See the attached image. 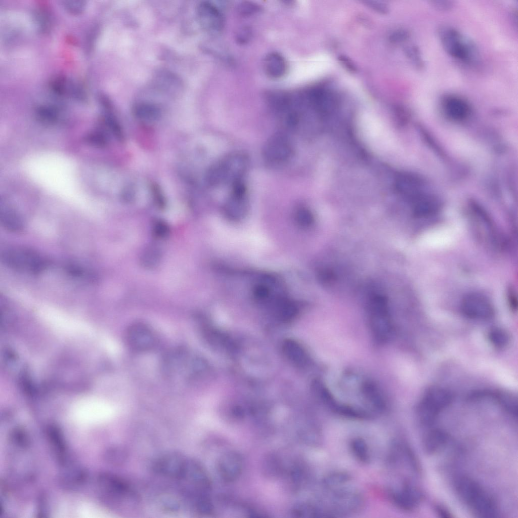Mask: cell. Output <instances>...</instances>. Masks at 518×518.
I'll list each match as a JSON object with an SVG mask.
<instances>
[{"label":"cell","instance_id":"6da1fadb","mask_svg":"<svg viewBox=\"0 0 518 518\" xmlns=\"http://www.w3.org/2000/svg\"><path fill=\"white\" fill-rule=\"evenodd\" d=\"M458 497L474 514L482 517H495L498 513L497 504L489 493L474 479L461 476L455 481Z\"/></svg>","mask_w":518,"mask_h":518},{"label":"cell","instance_id":"7a4b0ae2","mask_svg":"<svg viewBox=\"0 0 518 518\" xmlns=\"http://www.w3.org/2000/svg\"><path fill=\"white\" fill-rule=\"evenodd\" d=\"M189 505L210 498L211 482L204 466L197 460L187 457L181 474L176 481Z\"/></svg>","mask_w":518,"mask_h":518},{"label":"cell","instance_id":"3957f363","mask_svg":"<svg viewBox=\"0 0 518 518\" xmlns=\"http://www.w3.org/2000/svg\"><path fill=\"white\" fill-rule=\"evenodd\" d=\"M249 164L247 156L242 152L230 153L212 165L205 174L206 183L211 187L233 184L241 180Z\"/></svg>","mask_w":518,"mask_h":518},{"label":"cell","instance_id":"277c9868","mask_svg":"<svg viewBox=\"0 0 518 518\" xmlns=\"http://www.w3.org/2000/svg\"><path fill=\"white\" fill-rule=\"evenodd\" d=\"M437 35L445 52L453 58L466 64L476 58L475 45L456 29L441 26L437 29Z\"/></svg>","mask_w":518,"mask_h":518},{"label":"cell","instance_id":"5b68a950","mask_svg":"<svg viewBox=\"0 0 518 518\" xmlns=\"http://www.w3.org/2000/svg\"><path fill=\"white\" fill-rule=\"evenodd\" d=\"M453 400V395L448 390L433 386L425 391L417 407V415L422 425H431L441 412Z\"/></svg>","mask_w":518,"mask_h":518},{"label":"cell","instance_id":"8992f818","mask_svg":"<svg viewBox=\"0 0 518 518\" xmlns=\"http://www.w3.org/2000/svg\"><path fill=\"white\" fill-rule=\"evenodd\" d=\"M4 263L17 271L36 274L47 267L46 261L35 251L26 247H13L4 251Z\"/></svg>","mask_w":518,"mask_h":518},{"label":"cell","instance_id":"52a82bcc","mask_svg":"<svg viewBox=\"0 0 518 518\" xmlns=\"http://www.w3.org/2000/svg\"><path fill=\"white\" fill-rule=\"evenodd\" d=\"M345 486L326 490L329 496V511L331 517L353 514L361 510L364 505L362 494L356 490Z\"/></svg>","mask_w":518,"mask_h":518},{"label":"cell","instance_id":"ba28073f","mask_svg":"<svg viewBox=\"0 0 518 518\" xmlns=\"http://www.w3.org/2000/svg\"><path fill=\"white\" fill-rule=\"evenodd\" d=\"M359 123L360 132L371 148L381 153L393 152L395 143L393 133L386 125L371 118H364Z\"/></svg>","mask_w":518,"mask_h":518},{"label":"cell","instance_id":"9c48e42d","mask_svg":"<svg viewBox=\"0 0 518 518\" xmlns=\"http://www.w3.org/2000/svg\"><path fill=\"white\" fill-rule=\"evenodd\" d=\"M369 322L372 333L378 342H386L390 337L392 325L386 297L376 295L369 305Z\"/></svg>","mask_w":518,"mask_h":518},{"label":"cell","instance_id":"30bf717a","mask_svg":"<svg viewBox=\"0 0 518 518\" xmlns=\"http://www.w3.org/2000/svg\"><path fill=\"white\" fill-rule=\"evenodd\" d=\"M293 148L289 139L283 134L271 137L265 144L263 155L268 163L278 165L287 162L291 158Z\"/></svg>","mask_w":518,"mask_h":518},{"label":"cell","instance_id":"8fae6325","mask_svg":"<svg viewBox=\"0 0 518 518\" xmlns=\"http://www.w3.org/2000/svg\"><path fill=\"white\" fill-rule=\"evenodd\" d=\"M462 314L467 318L477 320H488L494 314L490 299L479 292H470L462 298L461 303Z\"/></svg>","mask_w":518,"mask_h":518},{"label":"cell","instance_id":"7c38bea8","mask_svg":"<svg viewBox=\"0 0 518 518\" xmlns=\"http://www.w3.org/2000/svg\"><path fill=\"white\" fill-rule=\"evenodd\" d=\"M387 493L395 505L408 511L415 509L422 498L420 490L410 481L403 482L399 487H389Z\"/></svg>","mask_w":518,"mask_h":518},{"label":"cell","instance_id":"4fadbf2b","mask_svg":"<svg viewBox=\"0 0 518 518\" xmlns=\"http://www.w3.org/2000/svg\"><path fill=\"white\" fill-rule=\"evenodd\" d=\"M125 341L132 350L145 352L152 350L156 344V336L146 324L136 322L129 326L125 332Z\"/></svg>","mask_w":518,"mask_h":518},{"label":"cell","instance_id":"5bb4252c","mask_svg":"<svg viewBox=\"0 0 518 518\" xmlns=\"http://www.w3.org/2000/svg\"><path fill=\"white\" fill-rule=\"evenodd\" d=\"M187 458L180 453L168 452L153 461L152 469L157 474L176 481L183 469Z\"/></svg>","mask_w":518,"mask_h":518},{"label":"cell","instance_id":"9a60e30c","mask_svg":"<svg viewBox=\"0 0 518 518\" xmlns=\"http://www.w3.org/2000/svg\"><path fill=\"white\" fill-rule=\"evenodd\" d=\"M244 465L241 455L235 451L222 454L217 463L219 476L224 482L229 483L236 481L241 476Z\"/></svg>","mask_w":518,"mask_h":518},{"label":"cell","instance_id":"2e32d148","mask_svg":"<svg viewBox=\"0 0 518 518\" xmlns=\"http://www.w3.org/2000/svg\"><path fill=\"white\" fill-rule=\"evenodd\" d=\"M197 16L201 26L206 31L217 33L222 31L225 19L220 10L213 3L204 1L197 8Z\"/></svg>","mask_w":518,"mask_h":518},{"label":"cell","instance_id":"e0dca14e","mask_svg":"<svg viewBox=\"0 0 518 518\" xmlns=\"http://www.w3.org/2000/svg\"><path fill=\"white\" fill-rule=\"evenodd\" d=\"M246 188L238 186L232 188L230 196L223 206L225 216L232 221H238L247 214L248 203Z\"/></svg>","mask_w":518,"mask_h":518},{"label":"cell","instance_id":"ac0fdd59","mask_svg":"<svg viewBox=\"0 0 518 518\" xmlns=\"http://www.w3.org/2000/svg\"><path fill=\"white\" fill-rule=\"evenodd\" d=\"M102 406L94 400L80 402L73 410V417L77 422L86 425L98 423L104 417Z\"/></svg>","mask_w":518,"mask_h":518},{"label":"cell","instance_id":"d6986e66","mask_svg":"<svg viewBox=\"0 0 518 518\" xmlns=\"http://www.w3.org/2000/svg\"><path fill=\"white\" fill-rule=\"evenodd\" d=\"M442 107L445 114L456 121L464 119L470 112L468 103L456 95H446L442 99Z\"/></svg>","mask_w":518,"mask_h":518},{"label":"cell","instance_id":"ffe728a7","mask_svg":"<svg viewBox=\"0 0 518 518\" xmlns=\"http://www.w3.org/2000/svg\"><path fill=\"white\" fill-rule=\"evenodd\" d=\"M362 393L373 410L377 413L385 411L386 403L377 385L370 381H365L362 386Z\"/></svg>","mask_w":518,"mask_h":518},{"label":"cell","instance_id":"44dd1931","mask_svg":"<svg viewBox=\"0 0 518 518\" xmlns=\"http://www.w3.org/2000/svg\"><path fill=\"white\" fill-rule=\"evenodd\" d=\"M264 67L267 75L273 78H279L285 75L287 69L286 60L280 54L272 52L265 58Z\"/></svg>","mask_w":518,"mask_h":518},{"label":"cell","instance_id":"7402d4cb","mask_svg":"<svg viewBox=\"0 0 518 518\" xmlns=\"http://www.w3.org/2000/svg\"><path fill=\"white\" fill-rule=\"evenodd\" d=\"M0 218L3 226L9 231L18 232L23 229L22 219L14 209L8 205L1 204Z\"/></svg>","mask_w":518,"mask_h":518},{"label":"cell","instance_id":"603a6c76","mask_svg":"<svg viewBox=\"0 0 518 518\" xmlns=\"http://www.w3.org/2000/svg\"><path fill=\"white\" fill-rule=\"evenodd\" d=\"M448 441L447 433L441 429H434L428 432L424 438V448L428 453H434L443 448Z\"/></svg>","mask_w":518,"mask_h":518},{"label":"cell","instance_id":"cb8c5ba5","mask_svg":"<svg viewBox=\"0 0 518 518\" xmlns=\"http://www.w3.org/2000/svg\"><path fill=\"white\" fill-rule=\"evenodd\" d=\"M291 514L298 517H327L323 507L309 502L296 504L292 508Z\"/></svg>","mask_w":518,"mask_h":518},{"label":"cell","instance_id":"d4e9b609","mask_svg":"<svg viewBox=\"0 0 518 518\" xmlns=\"http://www.w3.org/2000/svg\"><path fill=\"white\" fill-rule=\"evenodd\" d=\"M134 115L139 119L146 121H155L161 115L160 109L155 105L149 103H140L133 109Z\"/></svg>","mask_w":518,"mask_h":518},{"label":"cell","instance_id":"484cf974","mask_svg":"<svg viewBox=\"0 0 518 518\" xmlns=\"http://www.w3.org/2000/svg\"><path fill=\"white\" fill-rule=\"evenodd\" d=\"M350 450L353 456L359 462L366 464L370 460V453L367 442L362 438L356 437L350 443Z\"/></svg>","mask_w":518,"mask_h":518},{"label":"cell","instance_id":"4316f807","mask_svg":"<svg viewBox=\"0 0 518 518\" xmlns=\"http://www.w3.org/2000/svg\"><path fill=\"white\" fill-rule=\"evenodd\" d=\"M161 259L160 250L155 245H149L142 251L140 257V262L144 268L152 269L159 265Z\"/></svg>","mask_w":518,"mask_h":518},{"label":"cell","instance_id":"83f0119b","mask_svg":"<svg viewBox=\"0 0 518 518\" xmlns=\"http://www.w3.org/2000/svg\"><path fill=\"white\" fill-rule=\"evenodd\" d=\"M494 396L505 411L512 416H517V402L514 396L508 392L501 391L496 392Z\"/></svg>","mask_w":518,"mask_h":518},{"label":"cell","instance_id":"f1b7e54d","mask_svg":"<svg viewBox=\"0 0 518 518\" xmlns=\"http://www.w3.org/2000/svg\"><path fill=\"white\" fill-rule=\"evenodd\" d=\"M350 481V476L346 472H334L324 478L322 485L325 489H331L347 485Z\"/></svg>","mask_w":518,"mask_h":518},{"label":"cell","instance_id":"f546056e","mask_svg":"<svg viewBox=\"0 0 518 518\" xmlns=\"http://www.w3.org/2000/svg\"><path fill=\"white\" fill-rule=\"evenodd\" d=\"M284 350L287 356L294 362L304 365L307 362L306 353L301 347L294 341H287L284 345Z\"/></svg>","mask_w":518,"mask_h":518},{"label":"cell","instance_id":"4dcf8cb0","mask_svg":"<svg viewBox=\"0 0 518 518\" xmlns=\"http://www.w3.org/2000/svg\"><path fill=\"white\" fill-rule=\"evenodd\" d=\"M488 338L490 343L497 348L506 346L509 341L508 333L500 328H494L491 329L488 333Z\"/></svg>","mask_w":518,"mask_h":518},{"label":"cell","instance_id":"1f68e13d","mask_svg":"<svg viewBox=\"0 0 518 518\" xmlns=\"http://www.w3.org/2000/svg\"><path fill=\"white\" fill-rule=\"evenodd\" d=\"M404 53L411 64L417 69L424 68V62L419 49L415 45H409L404 48Z\"/></svg>","mask_w":518,"mask_h":518},{"label":"cell","instance_id":"d6a6232c","mask_svg":"<svg viewBox=\"0 0 518 518\" xmlns=\"http://www.w3.org/2000/svg\"><path fill=\"white\" fill-rule=\"evenodd\" d=\"M104 119L105 124L115 138L120 142L124 141V135L122 128L116 118L107 114L105 115Z\"/></svg>","mask_w":518,"mask_h":518},{"label":"cell","instance_id":"836d02e7","mask_svg":"<svg viewBox=\"0 0 518 518\" xmlns=\"http://www.w3.org/2000/svg\"><path fill=\"white\" fill-rule=\"evenodd\" d=\"M36 114L40 119L47 123H54L58 120L59 114L57 110L48 106L39 107Z\"/></svg>","mask_w":518,"mask_h":518},{"label":"cell","instance_id":"e575fe53","mask_svg":"<svg viewBox=\"0 0 518 518\" xmlns=\"http://www.w3.org/2000/svg\"><path fill=\"white\" fill-rule=\"evenodd\" d=\"M294 219L298 226L301 228H309L313 223L311 213L306 209L299 208L295 212Z\"/></svg>","mask_w":518,"mask_h":518},{"label":"cell","instance_id":"d590c367","mask_svg":"<svg viewBox=\"0 0 518 518\" xmlns=\"http://www.w3.org/2000/svg\"><path fill=\"white\" fill-rule=\"evenodd\" d=\"M169 227L164 221L157 219L155 220L152 225V233L157 239H163L166 238L169 234Z\"/></svg>","mask_w":518,"mask_h":518},{"label":"cell","instance_id":"8d00e7d4","mask_svg":"<svg viewBox=\"0 0 518 518\" xmlns=\"http://www.w3.org/2000/svg\"><path fill=\"white\" fill-rule=\"evenodd\" d=\"M85 141L93 146L103 147L107 144V139L105 135L99 132H93L88 134L85 138Z\"/></svg>","mask_w":518,"mask_h":518},{"label":"cell","instance_id":"74e56055","mask_svg":"<svg viewBox=\"0 0 518 518\" xmlns=\"http://www.w3.org/2000/svg\"><path fill=\"white\" fill-rule=\"evenodd\" d=\"M100 510L96 508L95 506L89 504H81L76 510V513L79 515V517L87 518H95L99 517V514H101Z\"/></svg>","mask_w":518,"mask_h":518},{"label":"cell","instance_id":"f35d334b","mask_svg":"<svg viewBox=\"0 0 518 518\" xmlns=\"http://www.w3.org/2000/svg\"><path fill=\"white\" fill-rule=\"evenodd\" d=\"M151 189L154 201L157 206L160 209L164 208L166 205V199L159 186L156 183H154L152 185Z\"/></svg>","mask_w":518,"mask_h":518},{"label":"cell","instance_id":"ab89813d","mask_svg":"<svg viewBox=\"0 0 518 518\" xmlns=\"http://www.w3.org/2000/svg\"><path fill=\"white\" fill-rule=\"evenodd\" d=\"M63 5L70 13L74 15L80 14L84 9L85 2L81 1H65Z\"/></svg>","mask_w":518,"mask_h":518},{"label":"cell","instance_id":"60d3db41","mask_svg":"<svg viewBox=\"0 0 518 518\" xmlns=\"http://www.w3.org/2000/svg\"><path fill=\"white\" fill-rule=\"evenodd\" d=\"M410 37V32L405 29H399L394 31L390 36V40L393 43L403 42Z\"/></svg>","mask_w":518,"mask_h":518},{"label":"cell","instance_id":"b9f144b4","mask_svg":"<svg viewBox=\"0 0 518 518\" xmlns=\"http://www.w3.org/2000/svg\"><path fill=\"white\" fill-rule=\"evenodd\" d=\"M433 7L440 11H447L453 7V2L450 1H431L430 2Z\"/></svg>","mask_w":518,"mask_h":518},{"label":"cell","instance_id":"7bdbcfd3","mask_svg":"<svg viewBox=\"0 0 518 518\" xmlns=\"http://www.w3.org/2000/svg\"><path fill=\"white\" fill-rule=\"evenodd\" d=\"M365 3L367 6L378 13L385 14L388 11L387 6L381 2L370 1H365Z\"/></svg>","mask_w":518,"mask_h":518},{"label":"cell","instance_id":"ee69618b","mask_svg":"<svg viewBox=\"0 0 518 518\" xmlns=\"http://www.w3.org/2000/svg\"><path fill=\"white\" fill-rule=\"evenodd\" d=\"M135 195L134 188L131 186L126 187L123 190L121 193L122 199L126 202H129L134 200Z\"/></svg>","mask_w":518,"mask_h":518},{"label":"cell","instance_id":"f6af8a7d","mask_svg":"<svg viewBox=\"0 0 518 518\" xmlns=\"http://www.w3.org/2000/svg\"><path fill=\"white\" fill-rule=\"evenodd\" d=\"M508 291V300L510 308L512 310L515 311L517 309V305L516 293L512 288H510Z\"/></svg>","mask_w":518,"mask_h":518},{"label":"cell","instance_id":"bcb514c9","mask_svg":"<svg viewBox=\"0 0 518 518\" xmlns=\"http://www.w3.org/2000/svg\"><path fill=\"white\" fill-rule=\"evenodd\" d=\"M318 277L322 282L326 283L332 281L333 280L334 276L331 272L326 270H323L319 272Z\"/></svg>","mask_w":518,"mask_h":518},{"label":"cell","instance_id":"7dc6e473","mask_svg":"<svg viewBox=\"0 0 518 518\" xmlns=\"http://www.w3.org/2000/svg\"><path fill=\"white\" fill-rule=\"evenodd\" d=\"M338 59L341 63L350 71L353 72L356 71L355 65L348 57L341 55L339 57Z\"/></svg>","mask_w":518,"mask_h":518},{"label":"cell","instance_id":"c3c4849f","mask_svg":"<svg viewBox=\"0 0 518 518\" xmlns=\"http://www.w3.org/2000/svg\"><path fill=\"white\" fill-rule=\"evenodd\" d=\"M250 36V31L247 29H244L239 32L238 38L239 41L243 42L247 41Z\"/></svg>","mask_w":518,"mask_h":518}]
</instances>
